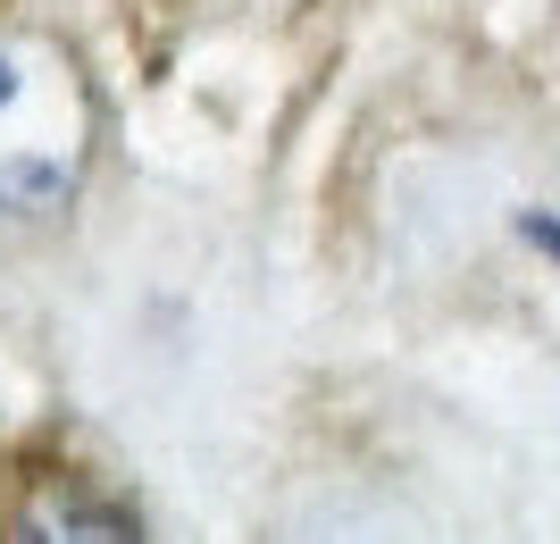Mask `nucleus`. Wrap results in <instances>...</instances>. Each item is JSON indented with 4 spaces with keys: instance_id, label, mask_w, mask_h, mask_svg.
I'll return each mask as SVG.
<instances>
[{
    "instance_id": "f257e3e1",
    "label": "nucleus",
    "mask_w": 560,
    "mask_h": 544,
    "mask_svg": "<svg viewBox=\"0 0 560 544\" xmlns=\"http://www.w3.org/2000/svg\"><path fill=\"white\" fill-rule=\"evenodd\" d=\"M101 101L68 34L0 25V218L43 227L84 193Z\"/></svg>"
},
{
    "instance_id": "f03ea898",
    "label": "nucleus",
    "mask_w": 560,
    "mask_h": 544,
    "mask_svg": "<svg viewBox=\"0 0 560 544\" xmlns=\"http://www.w3.org/2000/svg\"><path fill=\"white\" fill-rule=\"evenodd\" d=\"M9 536H135V520L101 495H75V486H43V495L18 511Z\"/></svg>"
},
{
    "instance_id": "7ed1b4c3",
    "label": "nucleus",
    "mask_w": 560,
    "mask_h": 544,
    "mask_svg": "<svg viewBox=\"0 0 560 544\" xmlns=\"http://www.w3.org/2000/svg\"><path fill=\"white\" fill-rule=\"evenodd\" d=\"M527 235H536V243H552V252H560V227H552V218H536V227H527Z\"/></svg>"
}]
</instances>
